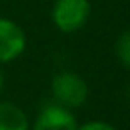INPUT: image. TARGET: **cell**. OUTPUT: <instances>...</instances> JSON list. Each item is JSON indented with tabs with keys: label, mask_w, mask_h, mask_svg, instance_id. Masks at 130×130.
<instances>
[{
	"label": "cell",
	"mask_w": 130,
	"mask_h": 130,
	"mask_svg": "<svg viewBox=\"0 0 130 130\" xmlns=\"http://www.w3.org/2000/svg\"><path fill=\"white\" fill-rule=\"evenodd\" d=\"M89 16V0H55L52 7V22L64 34H73L80 30L87 23Z\"/></svg>",
	"instance_id": "cell-2"
},
{
	"label": "cell",
	"mask_w": 130,
	"mask_h": 130,
	"mask_svg": "<svg viewBox=\"0 0 130 130\" xmlns=\"http://www.w3.org/2000/svg\"><path fill=\"white\" fill-rule=\"evenodd\" d=\"M4 86H6V77H4L2 70H0V96H2V93H4Z\"/></svg>",
	"instance_id": "cell-8"
},
{
	"label": "cell",
	"mask_w": 130,
	"mask_h": 130,
	"mask_svg": "<svg viewBox=\"0 0 130 130\" xmlns=\"http://www.w3.org/2000/svg\"><path fill=\"white\" fill-rule=\"evenodd\" d=\"M0 130H30L25 110L13 102H0Z\"/></svg>",
	"instance_id": "cell-5"
},
{
	"label": "cell",
	"mask_w": 130,
	"mask_h": 130,
	"mask_svg": "<svg viewBox=\"0 0 130 130\" xmlns=\"http://www.w3.org/2000/svg\"><path fill=\"white\" fill-rule=\"evenodd\" d=\"M126 98H128V102H130V84L126 86Z\"/></svg>",
	"instance_id": "cell-9"
},
{
	"label": "cell",
	"mask_w": 130,
	"mask_h": 130,
	"mask_svg": "<svg viewBox=\"0 0 130 130\" xmlns=\"http://www.w3.org/2000/svg\"><path fill=\"white\" fill-rule=\"evenodd\" d=\"M114 52L118 61L125 68H130V30H125L123 34H119L114 45Z\"/></svg>",
	"instance_id": "cell-6"
},
{
	"label": "cell",
	"mask_w": 130,
	"mask_h": 130,
	"mask_svg": "<svg viewBox=\"0 0 130 130\" xmlns=\"http://www.w3.org/2000/svg\"><path fill=\"white\" fill-rule=\"evenodd\" d=\"M27 46V36L23 29L13 20L0 18V64L16 61Z\"/></svg>",
	"instance_id": "cell-3"
},
{
	"label": "cell",
	"mask_w": 130,
	"mask_h": 130,
	"mask_svg": "<svg viewBox=\"0 0 130 130\" xmlns=\"http://www.w3.org/2000/svg\"><path fill=\"white\" fill-rule=\"evenodd\" d=\"M78 123L75 114L70 109H64L57 103L45 105L30 130H77Z\"/></svg>",
	"instance_id": "cell-4"
},
{
	"label": "cell",
	"mask_w": 130,
	"mask_h": 130,
	"mask_svg": "<svg viewBox=\"0 0 130 130\" xmlns=\"http://www.w3.org/2000/svg\"><path fill=\"white\" fill-rule=\"evenodd\" d=\"M52 96L54 103L64 107V109H78L87 102L89 96V87L87 82L73 73V71H61L52 78Z\"/></svg>",
	"instance_id": "cell-1"
},
{
	"label": "cell",
	"mask_w": 130,
	"mask_h": 130,
	"mask_svg": "<svg viewBox=\"0 0 130 130\" xmlns=\"http://www.w3.org/2000/svg\"><path fill=\"white\" fill-rule=\"evenodd\" d=\"M77 130H119V128H116L114 125L105 123V121H87L84 125H78Z\"/></svg>",
	"instance_id": "cell-7"
}]
</instances>
